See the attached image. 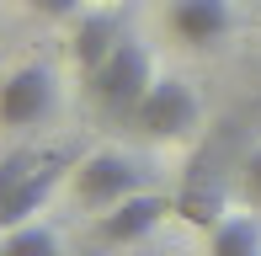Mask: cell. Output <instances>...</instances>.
<instances>
[{
  "instance_id": "obj_1",
  "label": "cell",
  "mask_w": 261,
  "mask_h": 256,
  "mask_svg": "<svg viewBox=\"0 0 261 256\" xmlns=\"http://www.w3.org/2000/svg\"><path fill=\"white\" fill-rule=\"evenodd\" d=\"M155 80H160L155 75V54H149L139 38H123L112 48V59L91 75V96H96V107L107 118H134V107L149 96Z\"/></svg>"
},
{
  "instance_id": "obj_2",
  "label": "cell",
  "mask_w": 261,
  "mask_h": 256,
  "mask_svg": "<svg viewBox=\"0 0 261 256\" xmlns=\"http://www.w3.org/2000/svg\"><path fill=\"white\" fill-rule=\"evenodd\" d=\"M75 192L91 214H107L112 203L144 192V166L134 155H123V149H91L75 166Z\"/></svg>"
},
{
  "instance_id": "obj_3",
  "label": "cell",
  "mask_w": 261,
  "mask_h": 256,
  "mask_svg": "<svg viewBox=\"0 0 261 256\" xmlns=\"http://www.w3.org/2000/svg\"><path fill=\"white\" fill-rule=\"evenodd\" d=\"M203 118V101H197V91L187 86V80L176 75H160L155 86H149V96L134 107V123L144 139H187Z\"/></svg>"
},
{
  "instance_id": "obj_4",
  "label": "cell",
  "mask_w": 261,
  "mask_h": 256,
  "mask_svg": "<svg viewBox=\"0 0 261 256\" xmlns=\"http://www.w3.org/2000/svg\"><path fill=\"white\" fill-rule=\"evenodd\" d=\"M59 107V80L48 64H21L0 86V128H38Z\"/></svg>"
},
{
  "instance_id": "obj_5",
  "label": "cell",
  "mask_w": 261,
  "mask_h": 256,
  "mask_svg": "<svg viewBox=\"0 0 261 256\" xmlns=\"http://www.w3.org/2000/svg\"><path fill=\"white\" fill-rule=\"evenodd\" d=\"M165 214H176V197L134 192V197H123V203H112L107 214H96V240L101 246H134V240H144Z\"/></svg>"
},
{
  "instance_id": "obj_6",
  "label": "cell",
  "mask_w": 261,
  "mask_h": 256,
  "mask_svg": "<svg viewBox=\"0 0 261 256\" xmlns=\"http://www.w3.org/2000/svg\"><path fill=\"white\" fill-rule=\"evenodd\" d=\"M128 38V27H123V16H117L112 6L107 11H91V16H80V27H75V43H69V59H75L80 75H96V69L112 59V48Z\"/></svg>"
},
{
  "instance_id": "obj_7",
  "label": "cell",
  "mask_w": 261,
  "mask_h": 256,
  "mask_svg": "<svg viewBox=\"0 0 261 256\" xmlns=\"http://www.w3.org/2000/svg\"><path fill=\"white\" fill-rule=\"evenodd\" d=\"M229 0H176L171 6V32L187 48H208L229 32Z\"/></svg>"
},
{
  "instance_id": "obj_8",
  "label": "cell",
  "mask_w": 261,
  "mask_h": 256,
  "mask_svg": "<svg viewBox=\"0 0 261 256\" xmlns=\"http://www.w3.org/2000/svg\"><path fill=\"white\" fill-rule=\"evenodd\" d=\"M176 219H187V224H197V229H219L224 219H229V208H224V176H219V171L187 176V187L176 192Z\"/></svg>"
},
{
  "instance_id": "obj_9",
  "label": "cell",
  "mask_w": 261,
  "mask_h": 256,
  "mask_svg": "<svg viewBox=\"0 0 261 256\" xmlns=\"http://www.w3.org/2000/svg\"><path fill=\"white\" fill-rule=\"evenodd\" d=\"M208 256H261V224L251 214H229L208 240Z\"/></svg>"
},
{
  "instance_id": "obj_10",
  "label": "cell",
  "mask_w": 261,
  "mask_h": 256,
  "mask_svg": "<svg viewBox=\"0 0 261 256\" xmlns=\"http://www.w3.org/2000/svg\"><path fill=\"white\" fill-rule=\"evenodd\" d=\"M0 256H59V235H54V224H43V219H27V224L6 229Z\"/></svg>"
},
{
  "instance_id": "obj_11",
  "label": "cell",
  "mask_w": 261,
  "mask_h": 256,
  "mask_svg": "<svg viewBox=\"0 0 261 256\" xmlns=\"http://www.w3.org/2000/svg\"><path fill=\"white\" fill-rule=\"evenodd\" d=\"M32 149H11V155H0V219H6V203L16 197V187H21V176L32 171Z\"/></svg>"
},
{
  "instance_id": "obj_12",
  "label": "cell",
  "mask_w": 261,
  "mask_h": 256,
  "mask_svg": "<svg viewBox=\"0 0 261 256\" xmlns=\"http://www.w3.org/2000/svg\"><path fill=\"white\" fill-rule=\"evenodd\" d=\"M240 182H245V197H251V203L261 208V144L240 160Z\"/></svg>"
},
{
  "instance_id": "obj_13",
  "label": "cell",
  "mask_w": 261,
  "mask_h": 256,
  "mask_svg": "<svg viewBox=\"0 0 261 256\" xmlns=\"http://www.w3.org/2000/svg\"><path fill=\"white\" fill-rule=\"evenodd\" d=\"M86 0H32V11H43V16H69V11H80Z\"/></svg>"
}]
</instances>
